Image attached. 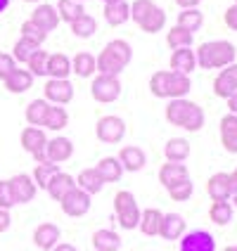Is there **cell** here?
<instances>
[{
	"mask_svg": "<svg viewBox=\"0 0 237 251\" xmlns=\"http://www.w3.org/2000/svg\"><path fill=\"white\" fill-rule=\"evenodd\" d=\"M166 121L176 128H183L187 133H199L204 128V109L192 102L187 98H178V100H171L166 104Z\"/></svg>",
	"mask_w": 237,
	"mask_h": 251,
	"instance_id": "1",
	"label": "cell"
},
{
	"mask_svg": "<svg viewBox=\"0 0 237 251\" xmlns=\"http://www.w3.org/2000/svg\"><path fill=\"white\" fill-rule=\"evenodd\" d=\"M133 59V48L126 41L116 38V41H109L102 52L95 57V64H98V74H107V76H119L121 71L131 64Z\"/></svg>",
	"mask_w": 237,
	"mask_h": 251,
	"instance_id": "2",
	"label": "cell"
},
{
	"mask_svg": "<svg viewBox=\"0 0 237 251\" xmlns=\"http://www.w3.org/2000/svg\"><path fill=\"white\" fill-rule=\"evenodd\" d=\"M195 57L199 69H223L235 62L237 50L228 41H207L195 50Z\"/></svg>",
	"mask_w": 237,
	"mask_h": 251,
	"instance_id": "3",
	"label": "cell"
},
{
	"mask_svg": "<svg viewBox=\"0 0 237 251\" xmlns=\"http://www.w3.org/2000/svg\"><path fill=\"white\" fill-rule=\"evenodd\" d=\"M121 90L124 85L119 81V76H107V74H98L90 83V95L95 102H102V104H109V102H116L121 98Z\"/></svg>",
	"mask_w": 237,
	"mask_h": 251,
	"instance_id": "4",
	"label": "cell"
},
{
	"mask_svg": "<svg viewBox=\"0 0 237 251\" xmlns=\"http://www.w3.org/2000/svg\"><path fill=\"white\" fill-rule=\"evenodd\" d=\"M95 135H98V140L105 142V145H119V142L126 138V121L121 116L107 114V116L98 119V124H95Z\"/></svg>",
	"mask_w": 237,
	"mask_h": 251,
	"instance_id": "5",
	"label": "cell"
},
{
	"mask_svg": "<svg viewBox=\"0 0 237 251\" xmlns=\"http://www.w3.org/2000/svg\"><path fill=\"white\" fill-rule=\"evenodd\" d=\"M19 142H22V150L28 152L33 159H36V164L48 161V159H45L48 135H45V130H43V128H38V126H26V128L22 130V135H19Z\"/></svg>",
	"mask_w": 237,
	"mask_h": 251,
	"instance_id": "6",
	"label": "cell"
},
{
	"mask_svg": "<svg viewBox=\"0 0 237 251\" xmlns=\"http://www.w3.org/2000/svg\"><path fill=\"white\" fill-rule=\"evenodd\" d=\"M59 206H62V211H64L69 218H81V216H85V213L90 211L93 201H90V195H88V192H83L81 187H74V190H69L67 195L59 199Z\"/></svg>",
	"mask_w": 237,
	"mask_h": 251,
	"instance_id": "7",
	"label": "cell"
},
{
	"mask_svg": "<svg viewBox=\"0 0 237 251\" xmlns=\"http://www.w3.org/2000/svg\"><path fill=\"white\" fill-rule=\"evenodd\" d=\"M43 100H48L50 104L64 107L74 100V85L69 78H48V83L43 85Z\"/></svg>",
	"mask_w": 237,
	"mask_h": 251,
	"instance_id": "8",
	"label": "cell"
},
{
	"mask_svg": "<svg viewBox=\"0 0 237 251\" xmlns=\"http://www.w3.org/2000/svg\"><path fill=\"white\" fill-rule=\"evenodd\" d=\"M237 93V62L228 64L218 71V76L213 78V95L221 100H228L230 95Z\"/></svg>",
	"mask_w": 237,
	"mask_h": 251,
	"instance_id": "9",
	"label": "cell"
},
{
	"mask_svg": "<svg viewBox=\"0 0 237 251\" xmlns=\"http://www.w3.org/2000/svg\"><path fill=\"white\" fill-rule=\"evenodd\" d=\"M74 156V142L64 135H55V138H48L45 145V159L53 161V164H64Z\"/></svg>",
	"mask_w": 237,
	"mask_h": 251,
	"instance_id": "10",
	"label": "cell"
},
{
	"mask_svg": "<svg viewBox=\"0 0 237 251\" xmlns=\"http://www.w3.org/2000/svg\"><path fill=\"white\" fill-rule=\"evenodd\" d=\"M10 187H12V195H14V201H17V204L33 201V197L38 192L36 182H33V178H31L28 173H17V176H12V178H10Z\"/></svg>",
	"mask_w": 237,
	"mask_h": 251,
	"instance_id": "11",
	"label": "cell"
},
{
	"mask_svg": "<svg viewBox=\"0 0 237 251\" xmlns=\"http://www.w3.org/2000/svg\"><path fill=\"white\" fill-rule=\"evenodd\" d=\"M181 251H216V239L207 230H192L181 237Z\"/></svg>",
	"mask_w": 237,
	"mask_h": 251,
	"instance_id": "12",
	"label": "cell"
},
{
	"mask_svg": "<svg viewBox=\"0 0 237 251\" xmlns=\"http://www.w3.org/2000/svg\"><path fill=\"white\" fill-rule=\"evenodd\" d=\"M185 218L181 213H164L161 216V225H159V237L166 242H176L185 235Z\"/></svg>",
	"mask_w": 237,
	"mask_h": 251,
	"instance_id": "13",
	"label": "cell"
},
{
	"mask_svg": "<svg viewBox=\"0 0 237 251\" xmlns=\"http://www.w3.org/2000/svg\"><path fill=\"white\" fill-rule=\"evenodd\" d=\"M28 19H31L38 28H43L45 33H50V31H55V28L59 26V14H57V10L53 5H48V2L38 5V7L31 12Z\"/></svg>",
	"mask_w": 237,
	"mask_h": 251,
	"instance_id": "14",
	"label": "cell"
},
{
	"mask_svg": "<svg viewBox=\"0 0 237 251\" xmlns=\"http://www.w3.org/2000/svg\"><path fill=\"white\" fill-rule=\"evenodd\" d=\"M116 159L121 161L124 171H128V173H138V171H142L145 164H147L145 152H142L140 147H135V145H126V147H121V152H119Z\"/></svg>",
	"mask_w": 237,
	"mask_h": 251,
	"instance_id": "15",
	"label": "cell"
},
{
	"mask_svg": "<svg viewBox=\"0 0 237 251\" xmlns=\"http://www.w3.org/2000/svg\"><path fill=\"white\" fill-rule=\"evenodd\" d=\"M62 237V230L55 223H41L33 230V244L43 251H50Z\"/></svg>",
	"mask_w": 237,
	"mask_h": 251,
	"instance_id": "16",
	"label": "cell"
},
{
	"mask_svg": "<svg viewBox=\"0 0 237 251\" xmlns=\"http://www.w3.org/2000/svg\"><path fill=\"white\" fill-rule=\"evenodd\" d=\"M74 187H76V178H74V176H69V173H64V171H57L55 176L50 178V182H48L45 192L50 195V199L59 201V199L67 195L69 190H74Z\"/></svg>",
	"mask_w": 237,
	"mask_h": 251,
	"instance_id": "17",
	"label": "cell"
},
{
	"mask_svg": "<svg viewBox=\"0 0 237 251\" xmlns=\"http://www.w3.org/2000/svg\"><path fill=\"white\" fill-rule=\"evenodd\" d=\"M221 145L228 154H237V116L225 114L221 119Z\"/></svg>",
	"mask_w": 237,
	"mask_h": 251,
	"instance_id": "18",
	"label": "cell"
},
{
	"mask_svg": "<svg viewBox=\"0 0 237 251\" xmlns=\"http://www.w3.org/2000/svg\"><path fill=\"white\" fill-rule=\"evenodd\" d=\"M195 69H197L195 50H190V48H178V50H173V55H171V71H178V74L190 76Z\"/></svg>",
	"mask_w": 237,
	"mask_h": 251,
	"instance_id": "19",
	"label": "cell"
},
{
	"mask_svg": "<svg viewBox=\"0 0 237 251\" xmlns=\"http://www.w3.org/2000/svg\"><path fill=\"white\" fill-rule=\"evenodd\" d=\"M5 83V90L7 93H12V95H22V93H26L31 90V85H33V76H31V71L28 69H17L2 81Z\"/></svg>",
	"mask_w": 237,
	"mask_h": 251,
	"instance_id": "20",
	"label": "cell"
},
{
	"mask_svg": "<svg viewBox=\"0 0 237 251\" xmlns=\"http://www.w3.org/2000/svg\"><path fill=\"white\" fill-rule=\"evenodd\" d=\"M207 192L213 201H230V182H228V173H213L207 180Z\"/></svg>",
	"mask_w": 237,
	"mask_h": 251,
	"instance_id": "21",
	"label": "cell"
},
{
	"mask_svg": "<svg viewBox=\"0 0 237 251\" xmlns=\"http://www.w3.org/2000/svg\"><path fill=\"white\" fill-rule=\"evenodd\" d=\"M95 171L100 173L102 182H119L121 176H124V166H121V161L116 156H102L98 161V166H95Z\"/></svg>",
	"mask_w": 237,
	"mask_h": 251,
	"instance_id": "22",
	"label": "cell"
},
{
	"mask_svg": "<svg viewBox=\"0 0 237 251\" xmlns=\"http://www.w3.org/2000/svg\"><path fill=\"white\" fill-rule=\"evenodd\" d=\"M185 178H190V173H187L185 164H173V161H166L164 166L159 168V182H161L166 190L171 187V185L185 180Z\"/></svg>",
	"mask_w": 237,
	"mask_h": 251,
	"instance_id": "23",
	"label": "cell"
},
{
	"mask_svg": "<svg viewBox=\"0 0 237 251\" xmlns=\"http://www.w3.org/2000/svg\"><path fill=\"white\" fill-rule=\"evenodd\" d=\"M93 249L95 251H119L121 249V237L114 230H95L93 232Z\"/></svg>",
	"mask_w": 237,
	"mask_h": 251,
	"instance_id": "24",
	"label": "cell"
},
{
	"mask_svg": "<svg viewBox=\"0 0 237 251\" xmlns=\"http://www.w3.org/2000/svg\"><path fill=\"white\" fill-rule=\"evenodd\" d=\"M164 156H166V161L183 164V161L190 156V142L185 138H171L166 145H164Z\"/></svg>",
	"mask_w": 237,
	"mask_h": 251,
	"instance_id": "25",
	"label": "cell"
},
{
	"mask_svg": "<svg viewBox=\"0 0 237 251\" xmlns=\"http://www.w3.org/2000/svg\"><path fill=\"white\" fill-rule=\"evenodd\" d=\"M76 187H81L83 192L88 195H100L102 192V187H105V182L100 178V173L95 168H83L81 173H79V178H76Z\"/></svg>",
	"mask_w": 237,
	"mask_h": 251,
	"instance_id": "26",
	"label": "cell"
},
{
	"mask_svg": "<svg viewBox=\"0 0 237 251\" xmlns=\"http://www.w3.org/2000/svg\"><path fill=\"white\" fill-rule=\"evenodd\" d=\"M161 211L159 209H145L140 211V232L142 235H147V237H157L159 235V225H161Z\"/></svg>",
	"mask_w": 237,
	"mask_h": 251,
	"instance_id": "27",
	"label": "cell"
},
{
	"mask_svg": "<svg viewBox=\"0 0 237 251\" xmlns=\"http://www.w3.org/2000/svg\"><path fill=\"white\" fill-rule=\"evenodd\" d=\"M71 59L64 52H53L48 55V76L50 78H69Z\"/></svg>",
	"mask_w": 237,
	"mask_h": 251,
	"instance_id": "28",
	"label": "cell"
},
{
	"mask_svg": "<svg viewBox=\"0 0 237 251\" xmlns=\"http://www.w3.org/2000/svg\"><path fill=\"white\" fill-rule=\"evenodd\" d=\"M69 126V114L64 107H59V104H50V109L45 114V121H43V128H48V130H53V133H59V130H64Z\"/></svg>",
	"mask_w": 237,
	"mask_h": 251,
	"instance_id": "29",
	"label": "cell"
},
{
	"mask_svg": "<svg viewBox=\"0 0 237 251\" xmlns=\"http://www.w3.org/2000/svg\"><path fill=\"white\" fill-rule=\"evenodd\" d=\"M95 71H98V64L90 52H79L71 59V74H76L79 78H90L95 76Z\"/></svg>",
	"mask_w": 237,
	"mask_h": 251,
	"instance_id": "30",
	"label": "cell"
},
{
	"mask_svg": "<svg viewBox=\"0 0 237 251\" xmlns=\"http://www.w3.org/2000/svg\"><path fill=\"white\" fill-rule=\"evenodd\" d=\"M190 90H192V81H190V76L178 74V71H171V76H168V98L166 100L185 98Z\"/></svg>",
	"mask_w": 237,
	"mask_h": 251,
	"instance_id": "31",
	"label": "cell"
},
{
	"mask_svg": "<svg viewBox=\"0 0 237 251\" xmlns=\"http://www.w3.org/2000/svg\"><path fill=\"white\" fill-rule=\"evenodd\" d=\"M105 19L109 26H121L131 19V10H128V2L126 0H119V2H112V5H105Z\"/></svg>",
	"mask_w": 237,
	"mask_h": 251,
	"instance_id": "32",
	"label": "cell"
},
{
	"mask_svg": "<svg viewBox=\"0 0 237 251\" xmlns=\"http://www.w3.org/2000/svg\"><path fill=\"white\" fill-rule=\"evenodd\" d=\"M48 109H50V102L43 98H36L31 100L26 104V112H24V116H26V124L28 126H38L41 128L43 121H45V114H48Z\"/></svg>",
	"mask_w": 237,
	"mask_h": 251,
	"instance_id": "33",
	"label": "cell"
},
{
	"mask_svg": "<svg viewBox=\"0 0 237 251\" xmlns=\"http://www.w3.org/2000/svg\"><path fill=\"white\" fill-rule=\"evenodd\" d=\"M202 24H204V14L199 12L197 7H190V10H183V12L178 14V24H176V26L185 28V31H190V33L195 36V31H199Z\"/></svg>",
	"mask_w": 237,
	"mask_h": 251,
	"instance_id": "34",
	"label": "cell"
},
{
	"mask_svg": "<svg viewBox=\"0 0 237 251\" xmlns=\"http://www.w3.org/2000/svg\"><path fill=\"white\" fill-rule=\"evenodd\" d=\"M55 10L59 14V22H67V24H71L74 19H79L81 14H85L83 2H76V0H59Z\"/></svg>",
	"mask_w": 237,
	"mask_h": 251,
	"instance_id": "35",
	"label": "cell"
},
{
	"mask_svg": "<svg viewBox=\"0 0 237 251\" xmlns=\"http://www.w3.org/2000/svg\"><path fill=\"white\" fill-rule=\"evenodd\" d=\"M57 171H59V164H53V161H41V164H36V168H33V182H36V187L38 190H45L48 187V182H50V178L55 176Z\"/></svg>",
	"mask_w": 237,
	"mask_h": 251,
	"instance_id": "36",
	"label": "cell"
},
{
	"mask_svg": "<svg viewBox=\"0 0 237 251\" xmlns=\"http://www.w3.org/2000/svg\"><path fill=\"white\" fill-rule=\"evenodd\" d=\"M138 26L142 28L145 33H152V36H154V33H159L161 28L166 26V12H164L161 7H154L152 12L147 14L142 22H140Z\"/></svg>",
	"mask_w": 237,
	"mask_h": 251,
	"instance_id": "37",
	"label": "cell"
},
{
	"mask_svg": "<svg viewBox=\"0 0 237 251\" xmlns=\"http://www.w3.org/2000/svg\"><path fill=\"white\" fill-rule=\"evenodd\" d=\"M69 26H71V33H74L76 38H90V36L98 31V22H95L90 14H81L79 19L71 22Z\"/></svg>",
	"mask_w": 237,
	"mask_h": 251,
	"instance_id": "38",
	"label": "cell"
},
{
	"mask_svg": "<svg viewBox=\"0 0 237 251\" xmlns=\"http://www.w3.org/2000/svg\"><path fill=\"white\" fill-rule=\"evenodd\" d=\"M209 218L213 225H228L233 221V204L230 201H213L209 209Z\"/></svg>",
	"mask_w": 237,
	"mask_h": 251,
	"instance_id": "39",
	"label": "cell"
},
{
	"mask_svg": "<svg viewBox=\"0 0 237 251\" xmlns=\"http://www.w3.org/2000/svg\"><path fill=\"white\" fill-rule=\"evenodd\" d=\"M168 76H171V69H161L152 74V78H150V93H152L154 98L159 100H166L168 98Z\"/></svg>",
	"mask_w": 237,
	"mask_h": 251,
	"instance_id": "40",
	"label": "cell"
},
{
	"mask_svg": "<svg viewBox=\"0 0 237 251\" xmlns=\"http://www.w3.org/2000/svg\"><path fill=\"white\" fill-rule=\"evenodd\" d=\"M166 45L171 50H178V48H190L192 45V33L185 31L181 26H173L166 33Z\"/></svg>",
	"mask_w": 237,
	"mask_h": 251,
	"instance_id": "41",
	"label": "cell"
},
{
	"mask_svg": "<svg viewBox=\"0 0 237 251\" xmlns=\"http://www.w3.org/2000/svg\"><path fill=\"white\" fill-rule=\"evenodd\" d=\"M38 48H41V45H36V43L26 41V38H19V41L14 43V48H12L14 62H19V64H26L28 59H31V55H33Z\"/></svg>",
	"mask_w": 237,
	"mask_h": 251,
	"instance_id": "42",
	"label": "cell"
},
{
	"mask_svg": "<svg viewBox=\"0 0 237 251\" xmlns=\"http://www.w3.org/2000/svg\"><path fill=\"white\" fill-rule=\"evenodd\" d=\"M26 69L31 71L33 78H36V76H48V52L38 48V50L31 55V59L26 62Z\"/></svg>",
	"mask_w": 237,
	"mask_h": 251,
	"instance_id": "43",
	"label": "cell"
},
{
	"mask_svg": "<svg viewBox=\"0 0 237 251\" xmlns=\"http://www.w3.org/2000/svg\"><path fill=\"white\" fill-rule=\"evenodd\" d=\"M166 192H168V197H171L173 201H187V199L192 197V192H195V185H192L190 178H185V180L171 185Z\"/></svg>",
	"mask_w": 237,
	"mask_h": 251,
	"instance_id": "44",
	"label": "cell"
},
{
	"mask_svg": "<svg viewBox=\"0 0 237 251\" xmlns=\"http://www.w3.org/2000/svg\"><path fill=\"white\" fill-rule=\"evenodd\" d=\"M22 38H26V41H31V43H36V45H43L45 43V38H48V33L43 31V28H38L31 19H26L24 24H22Z\"/></svg>",
	"mask_w": 237,
	"mask_h": 251,
	"instance_id": "45",
	"label": "cell"
},
{
	"mask_svg": "<svg viewBox=\"0 0 237 251\" xmlns=\"http://www.w3.org/2000/svg\"><path fill=\"white\" fill-rule=\"evenodd\" d=\"M154 7H157V5H154L152 0H133V5H128V10H131V19H133L135 24H140L147 14L152 12Z\"/></svg>",
	"mask_w": 237,
	"mask_h": 251,
	"instance_id": "46",
	"label": "cell"
},
{
	"mask_svg": "<svg viewBox=\"0 0 237 251\" xmlns=\"http://www.w3.org/2000/svg\"><path fill=\"white\" fill-rule=\"evenodd\" d=\"M116 221H119V225L124 227V230H135L140 223V209L138 204L135 206H131V209L121 211V213H116Z\"/></svg>",
	"mask_w": 237,
	"mask_h": 251,
	"instance_id": "47",
	"label": "cell"
},
{
	"mask_svg": "<svg viewBox=\"0 0 237 251\" xmlns=\"http://www.w3.org/2000/svg\"><path fill=\"white\" fill-rule=\"evenodd\" d=\"M135 204H138L135 197H133V192H128V190H119V192L114 195V211H116V213L131 209V206H135Z\"/></svg>",
	"mask_w": 237,
	"mask_h": 251,
	"instance_id": "48",
	"label": "cell"
},
{
	"mask_svg": "<svg viewBox=\"0 0 237 251\" xmlns=\"http://www.w3.org/2000/svg\"><path fill=\"white\" fill-rule=\"evenodd\" d=\"M17 204L12 195V187H10V180H0V209L10 211Z\"/></svg>",
	"mask_w": 237,
	"mask_h": 251,
	"instance_id": "49",
	"label": "cell"
},
{
	"mask_svg": "<svg viewBox=\"0 0 237 251\" xmlns=\"http://www.w3.org/2000/svg\"><path fill=\"white\" fill-rule=\"evenodd\" d=\"M17 69V62H14L12 55H7V52H0V81H5L12 71Z\"/></svg>",
	"mask_w": 237,
	"mask_h": 251,
	"instance_id": "50",
	"label": "cell"
},
{
	"mask_svg": "<svg viewBox=\"0 0 237 251\" xmlns=\"http://www.w3.org/2000/svg\"><path fill=\"white\" fill-rule=\"evenodd\" d=\"M223 22L225 26L230 28V31H237V5H230L223 14Z\"/></svg>",
	"mask_w": 237,
	"mask_h": 251,
	"instance_id": "51",
	"label": "cell"
},
{
	"mask_svg": "<svg viewBox=\"0 0 237 251\" xmlns=\"http://www.w3.org/2000/svg\"><path fill=\"white\" fill-rule=\"evenodd\" d=\"M10 223H12V218H10V211L0 209V232H5V230L10 227Z\"/></svg>",
	"mask_w": 237,
	"mask_h": 251,
	"instance_id": "52",
	"label": "cell"
},
{
	"mask_svg": "<svg viewBox=\"0 0 237 251\" xmlns=\"http://www.w3.org/2000/svg\"><path fill=\"white\" fill-rule=\"evenodd\" d=\"M228 182H230V195H237V168L228 173Z\"/></svg>",
	"mask_w": 237,
	"mask_h": 251,
	"instance_id": "53",
	"label": "cell"
},
{
	"mask_svg": "<svg viewBox=\"0 0 237 251\" xmlns=\"http://www.w3.org/2000/svg\"><path fill=\"white\" fill-rule=\"evenodd\" d=\"M202 0H176V5L178 7H183V10H190V7H197Z\"/></svg>",
	"mask_w": 237,
	"mask_h": 251,
	"instance_id": "54",
	"label": "cell"
},
{
	"mask_svg": "<svg viewBox=\"0 0 237 251\" xmlns=\"http://www.w3.org/2000/svg\"><path fill=\"white\" fill-rule=\"evenodd\" d=\"M225 102H228V114H235V116H237V93H235V95H230Z\"/></svg>",
	"mask_w": 237,
	"mask_h": 251,
	"instance_id": "55",
	"label": "cell"
},
{
	"mask_svg": "<svg viewBox=\"0 0 237 251\" xmlns=\"http://www.w3.org/2000/svg\"><path fill=\"white\" fill-rule=\"evenodd\" d=\"M50 251H79V249H76L74 244H67V242H57V244Z\"/></svg>",
	"mask_w": 237,
	"mask_h": 251,
	"instance_id": "56",
	"label": "cell"
},
{
	"mask_svg": "<svg viewBox=\"0 0 237 251\" xmlns=\"http://www.w3.org/2000/svg\"><path fill=\"white\" fill-rule=\"evenodd\" d=\"M7 5H10V0H0V12H5V10H7Z\"/></svg>",
	"mask_w": 237,
	"mask_h": 251,
	"instance_id": "57",
	"label": "cell"
},
{
	"mask_svg": "<svg viewBox=\"0 0 237 251\" xmlns=\"http://www.w3.org/2000/svg\"><path fill=\"white\" fill-rule=\"evenodd\" d=\"M223 251H237V244H233V247H225Z\"/></svg>",
	"mask_w": 237,
	"mask_h": 251,
	"instance_id": "58",
	"label": "cell"
},
{
	"mask_svg": "<svg viewBox=\"0 0 237 251\" xmlns=\"http://www.w3.org/2000/svg\"><path fill=\"white\" fill-rule=\"evenodd\" d=\"M105 5H112V2H119V0H102Z\"/></svg>",
	"mask_w": 237,
	"mask_h": 251,
	"instance_id": "59",
	"label": "cell"
},
{
	"mask_svg": "<svg viewBox=\"0 0 237 251\" xmlns=\"http://www.w3.org/2000/svg\"><path fill=\"white\" fill-rule=\"evenodd\" d=\"M230 199H233V204H235V209H237V195H233Z\"/></svg>",
	"mask_w": 237,
	"mask_h": 251,
	"instance_id": "60",
	"label": "cell"
},
{
	"mask_svg": "<svg viewBox=\"0 0 237 251\" xmlns=\"http://www.w3.org/2000/svg\"><path fill=\"white\" fill-rule=\"evenodd\" d=\"M24 2H38V0H24Z\"/></svg>",
	"mask_w": 237,
	"mask_h": 251,
	"instance_id": "61",
	"label": "cell"
},
{
	"mask_svg": "<svg viewBox=\"0 0 237 251\" xmlns=\"http://www.w3.org/2000/svg\"><path fill=\"white\" fill-rule=\"evenodd\" d=\"M76 2H83V0H76Z\"/></svg>",
	"mask_w": 237,
	"mask_h": 251,
	"instance_id": "62",
	"label": "cell"
},
{
	"mask_svg": "<svg viewBox=\"0 0 237 251\" xmlns=\"http://www.w3.org/2000/svg\"><path fill=\"white\" fill-rule=\"evenodd\" d=\"M235 5H237V0H235Z\"/></svg>",
	"mask_w": 237,
	"mask_h": 251,
	"instance_id": "63",
	"label": "cell"
}]
</instances>
